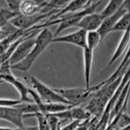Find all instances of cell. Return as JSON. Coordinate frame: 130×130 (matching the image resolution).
<instances>
[{"instance_id": "obj_4", "label": "cell", "mask_w": 130, "mask_h": 130, "mask_svg": "<svg viewBox=\"0 0 130 130\" xmlns=\"http://www.w3.org/2000/svg\"><path fill=\"white\" fill-rule=\"evenodd\" d=\"M30 81L32 89L39 95L41 100L44 104L50 103H59V104H64L67 105H72L68 101L64 99L57 92L55 91L53 88H51L42 81L38 79L34 76H28L27 77Z\"/></svg>"}, {"instance_id": "obj_27", "label": "cell", "mask_w": 130, "mask_h": 130, "mask_svg": "<svg viewBox=\"0 0 130 130\" xmlns=\"http://www.w3.org/2000/svg\"><path fill=\"white\" fill-rule=\"evenodd\" d=\"M16 130H38L37 126H24L22 128H16Z\"/></svg>"}, {"instance_id": "obj_15", "label": "cell", "mask_w": 130, "mask_h": 130, "mask_svg": "<svg viewBox=\"0 0 130 130\" xmlns=\"http://www.w3.org/2000/svg\"><path fill=\"white\" fill-rule=\"evenodd\" d=\"M83 64H84V77L85 81L86 88H90V78H91L92 67L93 62L94 51L85 47L83 49Z\"/></svg>"}, {"instance_id": "obj_3", "label": "cell", "mask_w": 130, "mask_h": 130, "mask_svg": "<svg viewBox=\"0 0 130 130\" xmlns=\"http://www.w3.org/2000/svg\"><path fill=\"white\" fill-rule=\"evenodd\" d=\"M64 99L73 106H84L90 100L92 95L98 90L97 85L90 88H53Z\"/></svg>"}, {"instance_id": "obj_10", "label": "cell", "mask_w": 130, "mask_h": 130, "mask_svg": "<svg viewBox=\"0 0 130 130\" xmlns=\"http://www.w3.org/2000/svg\"><path fill=\"white\" fill-rule=\"evenodd\" d=\"M23 119L24 115L16 106L0 107V120L14 124L16 128H22L25 126Z\"/></svg>"}, {"instance_id": "obj_26", "label": "cell", "mask_w": 130, "mask_h": 130, "mask_svg": "<svg viewBox=\"0 0 130 130\" xmlns=\"http://www.w3.org/2000/svg\"><path fill=\"white\" fill-rule=\"evenodd\" d=\"M91 118H90V119H91ZM90 119L85 120V121L83 122H81L80 123L79 125V126H77V127H76L74 130H88V128H89V124H90Z\"/></svg>"}, {"instance_id": "obj_19", "label": "cell", "mask_w": 130, "mask_h": 130, "mask_svg": "<svg viewBox=\"0 0 130 130\" xmlns=\"http://www.w3.org/2000/svg\"><path fill=\"white\" fill-rule=\"evenodd\" d=\"M102 42L101 37L97 31L87 32L86 36V47L94 51L95 49Z\"/></svg>"}, {"instance_id": "obj_29", "label": "cell", "mask_w": 130, "mask_h": 130, "mask_svg": "<svg viewBox=\"0 0 130 130\" xmlns=\"http://www.w3.org/2000/svg\"><path fill=\"white\" fill-rule=\"evenodd\" d=\"M3 83V81H2V80L0 79V84H1V83Z\"/></svg>"}, {"instance_id": "obj_7", "label": "cell", "mask_w": 130, "mask_h": 130, "mask_svg": "<svg viewBox=\"0 0 130 130\" xmlns=\"http://www.w3.org/2000/svg\"><path fill=\"white\" fill-rule=\"evenodd\" d=\"M129 10L128 2L127 1H124L121 7L118 9L116 13L112 16L105 18L103 20L102 24L99 29H98V32L101 37L102 41L105 39L109 32H112V30L115 25L117 24L118 20L124 16Z\"/></svg>"}, {"instance_id": "obj_16", "label": "cell", "mask_w": 130, "mask_h": 130, "mask_svg": "<svg viewBox=\"0 0 130 130\" xmlns=\"http://www.w3.org/2000/svg\"><path fill=\"white\" fill-rule=\"evenodd\" d=\"M130 43V28L127 31H124V34L122 35L121 39L118 43L115 52L114 53L113 55L111 57L109 62L108 64L107 67L109 68L111 65L117 61V59L122 56L124 52L126 51L127 47H128Z\"/></svg>"}, {"instance_id": "obj_25", "label": "cell", "mask_w": 130, "mask_h": 130, "mask_svg": "<svg viewBox=\"0 0 130 130\" xmlns=\"http://www.w3.org/2000/svg\"><path fill=\"white\" fill-rule=\"evenodd\" d=\"M21 103L20 100L0 98V107H14Z\"/></svg>"}, {"instance_id": "obj_18", "label": "cell", "mask_w": 130, "mask_h": 130, "mask_svg": "<svg viewBox=\"0 0 130 130\" xmlns=\"http://www.w3.org/2000/svg\"><path fill=\"white\" fill-rule=\"evenodd\" d=\"M124 1H120V0H113L108 2L102 12H100L101 16L104 18V19L112 16L114 14L116 13L118 10V9L121 7Z\"/></svg>"}, {"instance_id": "obj_2", "label": "cell", "mask_w": 130, "mask_h": 130, "mask_svg": "<svg viewBox=\"0 0 130 130\" xmlns=\"http://www.w3.org/2000/svg\"><path fill=\"white\" fill-rule=\"evenodd\" d=\"M53 38V33L50 29L47 27L42 29L36 37L35 44L29 55L24 61L12 66L11 69L23 72L29 71L38 57L46 50L47 46L52 43Z\"/></svg>"}, {"instance_id": "obj_14", "label": "cell", "mask_w": 130, "mask_h": 130, "mask_svg": "<svg viewBox=\"0 0 130 130\" xmlns=\"http://www.w3.org/2000/svg\"><path fill=\"white\" fill-rule=\"evenodd\" d=\"M47 1H33L25 0L22 1L20 7V12L21 14L25 16L35 14L42 12L45 8Z\"/></svg>"}, {"instance_id": "obj_20", "label": "cell", "mask_w": 130, "mask_h": 130, "mask_svg": "<svg viewBox=\"0 0 130 130\" xmlns=\"http://www.w3.org/2000/svg\"><path fill=\"white\" fill-rule=\"evenodd\" d=\"M28 117H35L37 119L38 123V130H50V127L47 121V119L42 113L40 112H36L31 115H24V118H28Z\"/></svg>"}, {"instance_id": "obj_6", "label": "cell", "mask_w": 130, "mask_h": 130, "mask_svg": "<svg viewBox=\"0 0 130 130\" xmlns=\"http://www.w3.org/2000/svg\"><path fill=\"white\" fill-rule=\"evenodd\" d=\"M40 30H37L35 31L31 35L24 39L17 46L14 52H13L12 55L9 59V62L11 67L24 61L27 57V56L29 55V53H30L35 44L36 37L37 35L39 33Z\"/></svg>"}, {"instance_id": "obj_11", "label": "cell", "mask_w": 130, "mask_h": 130, "mask_svg": "<svg viewBox=\"0 0 130 130\" xmlns=\"http://www.w3.org/2000/svg\"><path fill=\"white\" fill-rule=\"evenodd\" d=\"M86 36L87 32L79 29L77 31L66 35L54 37L52 40V43H66L84 49L86 47Z\"/></svg>"}, {"instance_id": "obj_5", "label": "cell", "mask_w": 130, "mask_h": 130, "mask_svg": "<svg viewBox=\"0 0 130 130\" xmlns=\"http://www.w3.org/2000/svg\"><path fill=\"white\" fill-rule=\"evenodd\" d=\"M59 11V10H54L47 13L40 12L30 16H25L20 14L10 21V24H12L15 28L18 29L27 31L38 25L37 24L40 22V21L50 16L52 17Z\"/></svg>"}, {"instance_id": "obj_22", "label": "cell", "mask_w": 130, "mask_h": 130, "mask_svg": "<svg viewBox=\"0 0 130 130\" xmlns=\"http://www.w3.org/2000/svg\"><path fill=\"white\" fill-rule=\"evenodd\" d=\"M18 30V29L15 28L12 24H10V22L8 23L7 25L3 26L2 28H0V42L14 33Z\"/></svg>"}, {"instance_id": "obj_21", "label": "cell", "mask_w": 130, "mask_h": 130, "mask_svg": "<svg viewBox=\"0 0 130 130\" xmlns=\"http://www.w3.org/2000/svg\"><path fill=\"white\" fill-rule=\"evenodd\" d=\"M17 15L18 14L13 13L7 9H0V28L10 22V21Z\"/></svg>"}, {"instance_id": "obj_9", "label": "cell", "mask_w": 130, "mask_h": 130, "mask_svg": "<svg viewBox=\"0 0 130 130\" xmlns=\"http://www.w3.org/2000/svg\"><path fill=\"white\" fill-rule=\"evenodd\" d=\"M53 115L61 120H78L83 122L92 118L83 106H72L66 111Z\"/></svg>"}, {"instance_id": "obj_23", "label": "cell", "mask_w": 130, "mask_h": 130, "mask_svg": "<svg viewBox=\"0 0 130 130\" xmlns=\"http://www.w3.org/2000/svg\"><path fill=\"white\" fill-rule=\"evenodd\" d=\"M47 119V121L50 127V130H58L60 128V120L53 114H43Z\"/></svg>"}, {"instance_id": "obj_8", "label": "cell", "mask_w": 130, "mask_h": 130, "mask_svg": "<svg viewBox=\"0 0 130 130\" xmlns=\"http://www.w3.org/2000/svg\"><path fill=\"white\" fill-rule=\"evenodd\" d=\"M0 79L3 82H6L13 86L20 96V100L21 102H26V103H34L33 100L29 97V88L27 87L22 81L15 77L12 73L0 75Z\"/></svg>"}, {"instance_id": "obj_24", "label": "cell", "mask_w": 130, "mask_h": 130, "mask_svg": "<svg viewBox=\"0 0 130 130\" xmlns=\"http://www.w3.org/2000/svg\"><path fill=\"white\" fill-rule=\"evenodd\" d=\"M22 1H16V0H7L5 3L7 5V7L10 11L17 14H20V7Z\"/></svg>"}, {"instance_id": "obj_12", "label": "cell", "mask_w": 130, "mask_h": 130, "mask_svg": "<svg viewBox=\"0 0 130 130\" xmlns=\"http://www.w3.org/2000/svg\"><path fill=\"white\" fill-rule=\"evenodd\" d=\"M104 20L100 14L94 12L84 16L77 24V27L86 32L98 31Z\"/></svg>"}, {"instance_id": "obj_17", "label": "cell", "mask_w": 130, "mask_h": 130, "mask_svg": "<svg viewBox=\"0 0 130 130\" xmlns=\"http://www.w3.org/2000/svg\"><path fill=\"white\" fill-rule=\"evenodd\" d=\"M27 31H23V30L18 29L14 33L7 37L6 39H5L4 40L1 42H0V56H2L3 53L6 52L7 50L9 48V46L12 44L14 42H15L18 39H19L20 37H22Z\"/></svg>"}, {"instance_id": "obj_28", "label": "cell", "mask_w": 130, "mask_h": 130, "mask_svg": "<svg viewBox=\"0 0 130 130\" xmlns=\"http://www.w3.org/2000/svg\"><path fill=\"white\" fill-rule=\"evenodd\" d=\"M0 130H16V129L10 128V127H0Z\"/></svg>"}, {"instance_id": "obj_13", "label": "cell", "mask_w": 130, "mask_h": 130, "mask_svg": "<svg viewBox=\"0 0 130 130\" xmlns=\"http://www.w3.org/2000/svg\"><path fill=\"white\" fill-rule=\"evenodd\" d=\"M92 2L91 1H81V0H78V1H69L68 4L61 10H60L58 12H57L55 14L52 16L50 20L47 22L53 21L54 20H56L59 18L61 16L64 15L68 14L75 13L83 10L89 6Z\"/></svg>"}, {"instance_id": "obj_1", "label": "cell", "mask_w": 130, "mask_h": 130, "mask_svg": "<svg viewBox=\"0 0 130 130\" xmlns=\"http://www.w3.org/2000/svg\"><path fill=\"white\" fill-rule=\"evenodd\" d=\"M103 2H104L103 1L92 2L89 6H88L87 7H86L85 9H83V10H80L79 12L64 15L58 19L50 21V22H47L44 23V24H42L40 25H37L33 27L32 29L40 30L43 28H46L47 26L58 24L57 29L55 33L53 34V37H58V35L64 30H66L67 29L70 28V27H77V24L79 23L81 20L84 16L89 14L95 12L96 9L99 7L100 5Z\"/></svg>"}]
</instances>
